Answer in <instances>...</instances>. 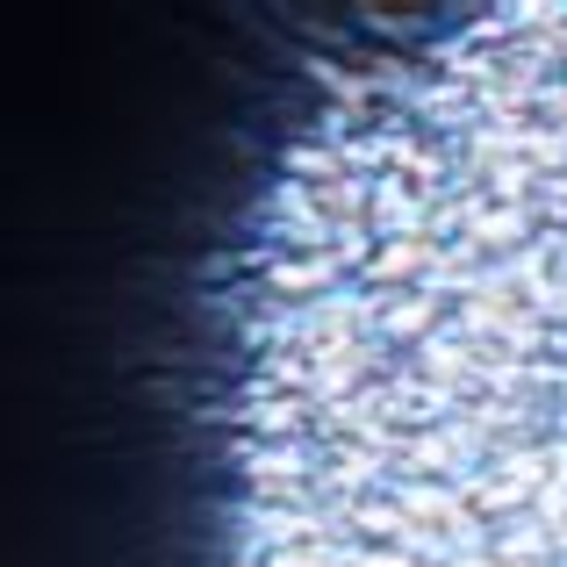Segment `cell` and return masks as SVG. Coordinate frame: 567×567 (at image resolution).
<instances>
[]
</instances>
